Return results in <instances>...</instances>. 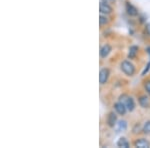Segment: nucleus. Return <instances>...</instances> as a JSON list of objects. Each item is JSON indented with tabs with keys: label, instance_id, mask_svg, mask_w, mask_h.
<instances>
[{
	"label": "nucleus",
	"instance_id": "obj_1",
	"mask_svg": "<svg viewBox=\"0 0 150 148\" xmlns=\"http://www.w3.org/2000/svg\"><path fill=\"white\" fill-rule=\"evenodd\" d=\"M119 100H120V102H122L125 106H126V108L129 111H132L133 109H134L135 104H134V101H133V99L131 97H129L127 95H122V96H120Z\"/></svg>",
	"mask_w": 150,
	"mask_h": 148
},
{
	"label": "nucleus",
	"instance_id": "obj_2",
	"mask_svg": "<svg viewBox=\"0 0 150 148\" xmlns=\"http://www.w3.org/2000/svg\"><path fill=\"white\" fill-rule=\"evenodd\" d=\"M121 70L126 75H128V76H131L134 73L135 68H134V65L132 63H130L129 61H123L121 63Z\"/></svg>",
	"mask_w": 150,
	"mask_h": 148
},
{
	"label": "nucleus",
	"instance_id": "obj_3",
	"mask_svg": "<svg viewBox=\"0 0 150 148\" xmlns=\"http://www.w3.org/2000/svg\"><path fill=\"white\" fill-rule=\"evenodd\" d=\"M108 77H109V70L104 68L100 70V73H99V81L101 84H104L107 81Z\"/></svg>",
	"mask_w": 150,
	"mask_h": 148
},
{
	"label": "nucleus",
	"instance_id": "obj_4",
	"mask_svg": "<svg viewBox=\"0 0 150 148\" xmlns=\"http://www.w3.org/2000/svg\"><path fill=\"white\" fill-rule=\"evenodd\" d=\"M114 108L115 110L117 111L118 114H120V115H124L125 113H126V106L124 105L122 102H117L114 104Z\"/></svg>",
	"mask_w": 150,
	"mask_h": 148
},
{
	"label": "nucleus",
	"instance_id": "obj_5",
	"mask_svg": "<svg viewBox=\"0 0 150 148\" xmlns=\"http://www.w3.org/2000/svg\"><path fill=\"white\" fill-rule=\"evenodd\" d=\"M99 9H100V12H102V13H105V14H109V13H111V11H112V8H111V7L108 5L107 2H103V1L100 2Z\"/></svg>",
	"mask_w": 150,
	"mask_h": 148
},
{
	"label": "nucleus",
	"instance_id": "obj_6",
	"mask_svg": "<svg viewBox=\"0 0 150 148\" xmlns=\"http://www.w3.org/2000/svg\"><path fill=\"white\" fill-rule=\"evenodd\" d=\"M135 146L139 147V148H149L150 143L147 141L146 139H139L135 142Z\"/></svg>",
	"mask_w": 150,
	"mask_h": 148
},
{
	"label": "nucleus",
	"instance_id": "obj_7",
	"mask_svg": "<svg viewBox=\"0 0 150 148\" xmlns=\"http://www.w3.org/2000/svg\"><path fill=\"white\" fill-rule=\"evenodd\" d=\"M110 51H111L110 45L105 44V45H104L103 47L100 49V56L102 57V58H105L106 56H108V54L110 53Z\"/></svg>",
	"mask_w": 150,
	"mask_h": 148
},
{
	"label": "nucleus",
	"instance_id": "obj_8",
	"mask_svg": "<svg viewBox=\"0 0 150 148\" xmlns=\"http://www.w3.org/2000/svg\"><path fill=\"white\" fill-rule=\"evenodd\" d=\"M116 119H117V117H116L115 113L111 112L109 115H108V119H107L108 125H109L110 127H114L116 124Z\"/></svg>",
	"mask_w": 150,
	"mask_h": 148
},
{
	"label": "nucleus",
	"instance_id": "obj_9",
	"mask_svg": "<svg viewBox=\"0 0 150 148\" xmlns=\"http://www.w3.org/2000/svg\"><path fill=\"white\" fill-rule=\"evenodd\" d=\"M126 10H127V13L131 16H134L137 14V9L135 8L134 6L131 5L130 3H127L126 4Z\"/></svg>",
	"mask_w": 150,
	"mask_h": 148
},
{
	"label": "nucleus",
	"instance_id": "obj_10",
	"mask_svg": "<svg viewBox=\"0 0 150 148\" xmlns=\"http://www.w3.org/2000/svg\"><path fill=\"white\" fill-rule=\"evenodd\" d=\"M127 128V123H126V121H124V120H121V121H119V122L116 124V130L117 131H124L125 129Z\"/></svg>",
	"mask_w": 150,
	"mask_h": 148
},
{
	"label": "nucleus",
	"instance_id": "obj_11",
	"mask_svg": "<svg viewBox=\"0 0 150 148\" xmlns=\"http://www.w3.org/2000/svg\"><path fill=\"white\" fill-rule=\"evenodd\" d=\"M139 103H140V105H141L142 107H144V108H147L149 106V101H148V98H147L146 96H141V97H140Z\"/></svg>",
	"mask_w": 150,
	"mask_h": 148
},
{
	"label": "nucleus",
	"instance_id": "obj_12",
	"mask_svg": "<svg viewBox=\"0 0 150 148\" xmlns=\"http://www.w3.org/2000/svg\"><path fill=\"white\" fill-rule=\"evenodd\" d=\"M117 146L118 147H124V148H128L129 147V143L125 138H120L117 142Z\"/></svg>",
	"mask_w": 150,
	"mask_h": 148
},
{
	"label": "nucleus",
	"instance_id": "obj_13",
	"mask_svg": "<svg viewBox=\"0 0 150 148\" xmlns=\"http://www.w3.org/2000/svg\"><path fill=\"white\" fill-rule=\"evenodd\" d=\"M137 51H138V47H137V46H131L129 49V54H128L129 58H134L136 56Z\"/></svg>",
	"mask_w": 150,
	"mask_h": 148
},
{
	"label": "nucleus",
	"instance_id": "obj_14",
	"mask_svg": "<svg viewBox=\"0 0 150 148\" xmlns=\"http://www.w3.org/2000/svg\"><path fill=\"white\" fill-rule=\"evenodd\" d=\"M143 132L144 133H150V121H147L145 123L144 127H143Z\"/></svg>",
	"mask_w": 150,
	"mask_h": 148
},
{
	"label": "nucleus",
	"instance_id": "obj_15",
	"mask_svg": "<svg viewBox=\"0 0 150 148\" xmlns=\"http://www.w3.org/2000/svg\"><path fill=\"white\" fill-rule=\"evenodd\" d=\"M99 22H100V25H104V24H106L108 22V20L106 17H104V16L101 15L100 17H99Z\"/></svg>",
	"mask_w": 150,
	"mask_h": 148
},
{
	"label": "nucleus",
	"instance_id": "obj_16",
	"mask_svg": "<svg viewBox=\"0 0 150 148\" xmlns=\"http://www.w3.org/2000/svg\"><path fill=\"white\" fill-rule=\"evenodd\" d=\"M145 89H146V91L150 94V81H147L146 83H145Z\"/></svg>",
	"mask_w": 150,
	"mask_h": 148
},
{
	"label": "nucleus",
	"instance_id": "obj_17",
	"mask_svg": "<svg viewBox=\"0 0 150 148\" xmlns=\"http://www.w3.org/2000/svg\"><path fill=\"white\" fill-rule=\"evenodd\" d=\"M149 66H150V62L148 63V64H147V67H146V68L144 69V71H143V73H142V75H144L145 73H146L147 71H148V69H149Z\"/></svg>",
	"mask_w": 150,
	"mask_h": 148
},
{
	"label": "nucleus",
	"instance_id": "obj_18",
	"mask_svg": "<svg viewBox=\"0 0 150 148\" xmlns=\"http://www.w3.org/2000/svg\"><path fill=\"white\" fill-rule=\"evenodd\" d=\"M146 30H147V32H148V34L150 35V24H148V25L146 26Z\"/></svg>",
	"mask_w": 150,
	"mask_h": 148
}]
</instances>
